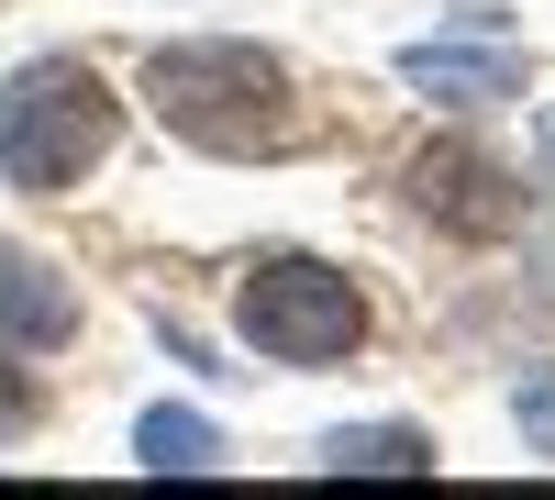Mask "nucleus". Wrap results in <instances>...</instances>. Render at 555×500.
I'll return each mask as SVG.
<instances>
[{
  "instance_id": "f257e3e1",
  "label": "nucleus",
  "mask_w": 555,
  "mask_h": 500,
  "mask_svg": "<svg viewBox=\"0 0 555 500\" xmlns=\"http://www.w3.org/2000/svg\"><path fill=\"white\" fill-rule=\"evenodd\" d=\"M133 101H145L190 156H222V167H267V156H300L311 145L300 78L278 67L267 44H234V34L156 44V56L133 67Z\"/></svg>"
},
{
  "instance_id": "f03ea898",
  "label": "nucleus",
  "mask_w": 555,
  "mask_h": 500,
  "mask_svg": "<svg viewBox=\"0 0 555 500\" xmlns=\"http://www.w3.org/2000/svg\"><path fill=\"white\" fill-rule=\"evenodd\" d=\"M122 145V101L89 56H23L0 78V178L12 190H78Z\"/></svg>"
},
{
  "instance_id": "7ed1b4c3",
  "label": "nucleus",
  "mask_w": 555,
  "mask_h": 500,
  "mask_svg": "<svg viewBox=\"0 0 555 500\" xmlns=\"http://www.w3.org/2000/svg\"><path fill=\"white\" fill-rule=\"evenodd\" d=\"M234 334L267 368H345V356H366L378 311H366V290L334 256H256L234 290Z\"/></svg>"
},
{
  "instance_id": "20e7f679",
  "label": "nucleus",
  "mask_w": 555,
  "mask_h": 500,
  "mask_svg": "<svg viewBox=\"0 0 555 500\" xmlns=\"http://www.w3.org/2000/svg\"><path fill=\"white\" fill-rule=\"evenodd\" d=\"M400 190H411V211H434L444 234H467V245L522 234V178L489 167L478 145H423V156L400 167Z\"/></svg>"
},
{
  "instance_id": "39448f33",
  "label": "nucleus",
  "mask_w": 555,
  "mask_h": 500,
  "mask_svg": "<svg viewBox=\"0 0 555 500\" xmlns=\"http://www.w3.org/2000/svg\"><path fill=\"white\" fill-rule=\"evenodd\" d=\"M400 78L423 89V101H444V112H500V101L533 89V56H522V44H489V56H478V44H411Z\"/></svg>"
},
{
  "instance_id": "423d86ee",
  "label": "nucleus",
  "mask_w": 555,
  "mask_h": 500,
  "mask_svg": "<svg viewBox=\"0 0 555 500\" xmlns=\"http://www.w3.org/2000/svg\"><path fill=\"white\" fill-rule=\"evenodd\" d=\"M78 334V290H67V267H44L34 245L0 234V345H67Z\"/></svg>"
},
{
  "instance_id": "0eeeda50",
  "label": "nucleus",
  "mask_w": 555,
  "mask_h": 500,
  "mask_svg": "<svg viewBox=\"0 0 555 500\" xmlns=\"http://www.w3.org/2000/svg\"><path fill=\"white\" fill-rule=\"evenodd\" d=\"M322 478H434V434L423 423H345V434H322Z\"/></svg>"
},
{
  "instance_id": "6e6552de",
  "label": "nucleus",
  "mask_w": 555,
  "mask_h": 500,
  "mask_svg": "<svg viewBox=\"0 0 555 500\" xmlns=\"http://www.w3.org/2000/svg\"><path fill=\"white\" fill-rule=\"evenodd\" d=\"M133 467H145V478H211L222 434L190 412V400H156V412H133Z\"/></svg>"
},
{
  "instance_id": "1a4fd4ad",
  "label": "nucleus",
  "mask_w": 555,
  "mask_h": 500,
  "mask_svg": "<svg viewBox=\"0 0 555 500\" xmlns=\"http://www.w3.org/2000/svg\"><path fill=\"white\" fill-rule=\"evenodd\" d=\"M44 423V389H34V368H23V345H0V445H23Z\"/></svg>"
},
{
  "instance_id": "9d476101",
  "label": "nucleus",
  "mask_w": 555,
  "mask_h": 500,
  "mask_svg": "<svg viewBox=\"0 0 555 500\" xmlns=\"http://www.w3.org/2000/svg\"><path fill=\"white\" fill-rule=\"evenodd\" d=\"M512 423H522V445H533V457H555V368H533V379L512 389Z\"/></svg>"
},
{
  "instance_id": "9b49d317",
  "label": "nucleus",
  "mask_w": 555,
  "mask_h": 500,
  "mask_svg": "<svg viewBox=\"0 0 555 500\" xmlns=\"http://www.w3.org/2000/svg\"><path fill=\"white\" fill-rule=\"evenodd\" d=\"M533 290H544V300H555V234H544V245H533Z\"/></svg>"
}]
</instances>
